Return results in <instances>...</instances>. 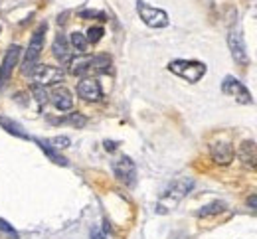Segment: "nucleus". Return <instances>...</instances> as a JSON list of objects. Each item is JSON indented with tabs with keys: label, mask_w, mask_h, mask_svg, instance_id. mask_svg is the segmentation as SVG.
I'll return each instance as SVG.
<instances>
[{
	"label": "nucleus",
	"mask_w": 257,
	"mask_h": 239,
	"mask_svg": "<svg viewBox=\"0 0 257 239\" xmlns=\"http://www.w3.org/2000/svg\"><path fill=\"white\" fill-rule=\"evenodd\" d=\"M50 146H54L56 150H64V148H67L69 144H71V140L67 137H54V138H48L46 140Z\"/></svg>",
	"instance_id": "obj_22"
},
{
	"label": "nucleus",
	"mask_w": 257,
	"mask_h": 239,
	"mask_svg": "<svg viewBox=\"0 0 257 239\" xmlns=\"http://www.w3.org/2000/svg\"><path fill=\"white\" fill-rule=\"evenodd\" d=\"M168 69L188 83H198L206 75V66L202 62H194V60H174L168 64Z\"/></svg>",
	"instance_id": "obj_3"
},
{
	"label": "nucleus",
	"mask_w": 257,
	"mask_h": 239,
	"mask_svg": "<svg viewBox=\"0 0 257 239\" xmlns=\"http://www.w3.org/2000/svg\"><path fill=\"white\" fill-rule=\"evenodd\" d=\"M48 97H50L52 105L56 109H60V111H69L73 107V97H71L69 89H65V87H54L48 93Z\"/></svg>",
	"instance_id": "obj_13"
},
{
	"label": "nucleus",
	"mask_w": 257,
	"mask_h": 239,
	"mask_svg": "<svg viewBox=\"0 0 257 239\" xmlns=\"http://www.w3.org/2000/svg\"><path fill=\"white\" fill-rule=\"evenodd\" d=\"M237 156H239V160H241V164H243L245 168L257 170V144L253 140H243V142L239 144Z\"/></svg>",
	"instance_id": "obj_12"
},
{
	"label": "nucleus",
	"mask_w": 257,
	"mask_h": 239,
	"mask_svg": "<svg viewBox=\"0 0 257 239\" xmlns=\"http://www.w3.org/2000/svg\"><path fill=\"white\" fill-rule=\"evenodd\" d=\"M113 172H115L117 180L123 182L125 186H135V182H137V166L128 156H119L117 160H113Z\"/></svg>",
	"instance_id": "obj_8"
},
{
	"label": "nucleus",
	"mask_w": 257,
	"mask_h": 239,
	"mask_svg": "<svg viewBox=\"0 0 257 239\" xmlns=\"http://www.w3.org/2000/svg\"><path fill=\"white\" fill-rule=\"evenodd\" d=\"M210 152H212L214 162H218L222 166L229 164L233 160V146L227 140H216V142H212L210 144Z\"/></svg>",
	"instance_id": "obj_11"
},
{
	"label": "nucleus",
	"mask_w": 257,
	"mask_h": 239,
	"mask_svg": "<svg viewBox=\"0 0 257 239\" xmlns=\"http://www.w3.org/2000/svg\"><path fill=\"white\" fill-rule=\"evenodd\" d=\"M227 46H229V52H231V58L237 66L245 68L249 58H247V50H245V42H243V34H241V26L239 22H235L231 28H229V34H227Z\"/></svg>",
	"instance_id": "obj_5"
},
{
	"label": "nucleus",
	"mask_w": 257,
	"mask_h": 239,
	"mask_svg": "<svg viewBox=\"0 0 257 239\" xmlns=\"http://www.w3.org/2000/svg\"><path fill=\"white\" fill-rule=\"evenodd\" d=\"M0 127L6 131V133H10V135H14V137L18 138H24V140H30V135L16 123V121H12V119H8V117H0Z\"/></svg>",
	"instance_id": "obj_16"
},
{
	"label": "nucleus",
	"mask_w": 257,
	"mask_h": 239,
	"mask_svg": "<svg viewBox=\"0 0 257 239\" xmlns=\"http://www.w3.org/2000/svg\"><path fill=\"white\" fill-rule=\"evenodd\" d=\"M245 204L249 205L251 209H255V211H257V194H251V196L245 200Z\"/></svg>",
	"instance_id": "obj_26"
},
{
	"label": "nucleus",
	"mask_w": 257,
	"mask_h": 239,
	"mask_svg": "<svg viewBox=\"0 0 257 239\" xmlns=\"http://www.w3.org/2000/svg\"><path fill=\"white\" fill-rule=\"evenodd\" d=\"M77 95L83 99V101L95 103L103 97V91H101V85L95 77H81L79 83H77Z\"/></svg>",
	"instance_id": "obj_10"
},
{
	"label": "nucleus",
	"mask_w": 257,
	"mask_h": 239,
	"mask_svg": "<svg viewBox=\"0 0 257 239\" xmlns=\"http://www.w3.org/2000/svg\"><path fill=\"white\" fill-rule=\"evenodd\" d=\"M67 123H69L71 127H75V129H83V127L87 125V119H85L81 113H71V115L67 117Z\"/></svg>",
	"instance_id": "obj_21"
},
{
	"label": "nucleus",
	"mask_w": 257,
	"mask_h": 239,
	"mask_svg": "<svg viewBox=\"0 0 257 239\" xmlns=\"http://www.w3.org/2000/svg\"><path fill=\"white\" fill-rule=\"evenodd\" d=\"M91 239H107V235L103 231H99V229H93L91 231Z\"/></svg>",
	"instance_id": "obj_27"
},
{
	"label": "nucleus",
	"mask_w": 257,
	"mask_h": 239,
	"mask_svg": "<svg viewBox=\"0 0 257 239\" xmlns=\"http://www.w3.org/2000/svg\"><path fill=\"white\" fill-rule=\"evenodd\" d=\"M30 89H32L34 99L38 101V105H40V107H44L46 103L50 101V97H48V93H46V89H44L42 85H38V83H32V87H30Z\"/></svg>",
	"instance_id": "obj_20"
},
{
	"label": "nucleus",
	"mask_w": 257,
	"mask_h": 239,
	"mask_svg": "<svg viewBox=\"0 0 257 239\" xmlns=\"http://www.w3.org/2000/svg\"><path fill=\"white\" fill-rule=\"evenodd\" d=\"M222 93L227 95V97H233L237 103L241 105H251L253 103V97L249 93V89L233 75H225L224 81H222Z\"/></svg>",
	"instance_id": "obj_7"
},
{
	"label": "nucleus",
	"mask_w": 257,
	"mask_h": 239,
	"mask_svg": "<svg viewBox=\"0 0 257 239\" xmlns=\"http://www.w3.org/2000/svg\"><path fill=\"white\" fill-rule=\"evenodd\" d=\"M103 34H105V30H103L101 26H93V28L87 30V36H85V38H87L89 44H97V42L103 38Z\"/></svg>",
	"instance_id": "obj_23"
},
{
	"label": "nucleus",
	"mask_w": 257,
	"mask_h": 239,
	"mask_svg": "<svg viewBox=\"0 0 257 239\" xmlns=\"http://www.w3.org/2000/svg\"><path fill=\"white\" fill-rule=\"evenodd\" d=\"M79 16H81V18H97V20H107V16H105L103 12H99V10H81V12H79Z\"/></svg>",
	"instance_id": "obj_25"
},
{
	"label": "nucleus",
	"mask_w": 257,
	"mask_h": 239,
	"mask_svg": "<svg viewBox=\"0 0 257 239\" xmlns=\"http://www.w3.org/2000/svg\"><path fill=\"white\" fill-rule=\"evenodd\" d=\"M69 44H71V48H73L75 52H79V54H85V52H87V46H89L87 38L81 34V32H71V34H69Z\"/></svg>",
	"instance_id": "obj_18"
},
{
	"label": "nucleus",
	"mask_w": 257,
	"mask_h": 239,
	"mask_svg": "<svg viewBox=\"0 0 257 239\" xmlns=\"http://www.w3.org/2000/svg\"><path fill=\"white\" fill-rule=\"evenodd\" d=\"M52 52L54 56L62 62V64H69L71 62V50H69V42L64 34H58L54 44H52Z\"/></svg>",
	"instance_id": "obj_14"
},
{
	"label": "nucleus",
	"mask_w": 257,
	"mask_h": 239,
	"mask_svg": "<svg viewBox=\"0 0 257 239\" xmlns=\"http://www.w3.org/2000/svg\"><path fill=\"white\" fill-rule=\"evenodd\" d=\"M0 231H2V233H6V235H10L12 239H18V231H16L8 221H4L2 217H0Z\"/></svg>",
	"instance_id": "obj_24"
},
{
	"label": "nucleus",
	"mask_w": 257,
	"mask_h": 239,
	"mask_svg": "<svg viewBox=\"0 0 257 239\" xmlns=\"http://www.w3.org/2000/svg\"><path fill=\"white\" fill-rule=\"evenodd\" d=\"M111 69V58L107 54H97L91 56V64H89V73H107Z\"/></svg>",
	"instance_id": "obj_17"
},
{
	"label": "nucleus",
	"mask_w": 257,
	"mask_h": 239,
	"mask_svg": "<svg viewBox=\"0 0 257 239\" xmlns=\"http://www.w3.org/2000/svg\"><path fill=\"white\" fill-rule=\"evenodd\" d=\"M46 30H48V24L44 22L36 32L30 38V44L24 52V60H22V66H20V71L22 75H30L32 69L38 66V60H40V54L44 50V40H46Z\"/></svg>",
	"instance_id": "obj_2"
},
{
	"label": "nucleus",
	"mask_w": 257,
	"mask_h": 239,
	"mask_svg": "<svg viewBox=\"0 0 257 239\" xmlns=\"http://www.w3.org/2000/svg\"><path fill=\"white\" fill-rule=\"evenodd\" d=\"M224 209H225L224 202H214V204L204 205V207L198 211V215H200V217H208V215H216V213H220V211H224Z\"/></svg>",
	"instance_id": "obj_19"
},
{
	"label": "nucleus",
	"mask_w": 257,
	"mask_h": 239,
	"mask_svg": "<svg viewBox=\"0 0 257 239\" xmlns=\"http://www.w3.org/2000/svg\"><path fill=\"white\" fill-rule=\"evenodd\" d=\"M137 14H139V18L149 26V28H155V30H159V28H166L168 26V14L161 10V8H157V6H151V4H147V2H143V0H137Z\"/></svg>",
	"instance_id": "obj_4"
},
{
	"label": "nucleus",
	"mask_w": 257,
	"mask_h": 239,
	"mask_svg": "<svg viewBox=\"0 0 257 239\" xmlns=\"http://www.w3.org/2000/svg\"><path fill=\"white\" fill-rule=\"evenodd\" d=\"M192 188H194L192 178H180V180L172 182V184L166 188V192L162 194L161 202H159V211L164 213V211L174 209L182 198H186V196H188V192H190Z\"/></svg>",
	"instance_id": "obj_1"
},
{
	"label": "nucleus",
	"mask_w": 257,
	"mask_h": 239,
	"mask_svg": "<svg viewBox=\"0 0 257 239\" xmlns=\"http://www.w3.org/2000/svg\"><path fill=\"white\" fill-rule=\"evenodd\" d=\"M36 140V144L48 154V158L52 160V162H56V164H60V166H67V158L65 156H62L54 146H50L48 142H46V138H34Z\"/></svg>",
	"instance_id": "obj_15"
},
{
	"label": "nucleus",
	"mask_w": 257,
	"mask_h": 239,
	"mask_svg": "<svg viewBox=\"0 0 257 239\" xmlns=\"http://www.w3.org/2000/svg\"><path fill=\"white\" fill-rule=\"evenodd\" d=\"M30 77L34 79V83L46 87V85H56V83H62L65 77L64 69L58 68V66H48V64H38L32 69Z\"/></svg>",
	"instance_id": "obj_6"
},
{
	"label": "nucleus",
	"mask_w": 257,
	"mask_h": 239,
	"mask_svg": "<svg viewBox=\"0 0 257 239\" xmlns=\"http://www.w3.org/2000/svg\"><path fill=\"white\" fill-rule=\"evenodd\" d=\"M20 54H22V48H20L18 44H12V46L6 50L4 60H2V64H0V89H2V87L6 85V81L12 77V71H14L18 60H20Z\"/></svg>",
	"instance_id": "obj_9"
}]
</instances>
